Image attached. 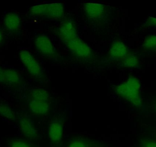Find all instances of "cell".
<instances>
[{"instance_id":"7c38bea8","label":"cell","mask_w":156,"mask_h":147,"mask_svg":"<svg viewBox=\"0 0 156 147\" xmlns=\"http://www.w3.org/2000/svg\"><path fill=\"white\" fill-rule=\"evenodd\" d=\"M99 145L100 144L95 140L77 137L70 140L67 147H99Z\"/></svg>"},{"instance_id":"e0dca14e","label":"cell","mask_w":156,"mask_h":147,"mask_svg":"<svg viewBox=\"0 0 156 147\" xmlns=\"http://www.w3.org/2000/svg\"><path fill=\"white\" fill-rule=\"evenodd\" d=\"M144 46L147 48H154L156 46V36L150 35L144 42Z\"/></svg>"},{"instance_id":"5bb4252c","label":"cell","mask_w":156,"mask_h":147,"mask_svg":"<svg viewBox=\"0 0 156 147\" xmlns=\"http://www.w3.org/2000/svg\"><path fill=\"white\" fill-rule=\"evenodd\" d=\"M0 115L10 120L15 119V114L10 107L5 104H0Z\"/></svg>"},{"instance_id":"9c48e42d","label":"cell","mask_w":156,"mask_h":147,"mask_svg":"<svg viewBox=\"0 0 156 147\" xmlns=\"http://www.w3.org/2000/svg\"><path fill=\"white\" fill-rule=\"evenodd\" d=\"M3 24L8 31L13 32H18L21 27L20 16L15 12L8 13L5 16Z\"/></svg>"},{"instance_id":"5b68a950","label":"cell","mask_w":156,"mask_h":147,"mask_svg":"<svg viewBox=\"0 0 156 147\" xmlns=\"http://www.w3.org/2000/svg\"><path fill=\"white\" fill-rule=\"evenodd\" d=\"M20 59L27 71L35 77H40L43 75L42 67L32 54L26 50H22L19 53Z\"/></svg>"},{"instance_id":"6da1fadb","label":"cell","mask_w":156,"mask_h":147,"mask_svg":"<svg viewBox=\"0 0 156 147\" xmlns=\"http://www.w3.org/2000/svg\"><path fill=\"white\" fill-rule=\"evenodd\" d=\"M58 35L61 42L76 56L82 59L90 57V49L79 37L72 22L67 21L62 24L58 29Z\"/></svg>"},{"instance_id":"52a82bcc","label":"cell","mask_w":156,"mask_h":147,"mask_svg":"<svg viewBox=\"0 0 156 147\" xmlns=\"http://www.w3.org/2000/svg\"><path fill=\"white\" fill-rule=\"evenodd\" d=\"M20 131L23 135L31 139H37L38 133L34 121L27 117H21L19 120Z\"/></svg>"},{"instance_id":"9a60e30c","label":"cell","mask_w":156,"mask_h":147,"mask_svg":"<svg viewBox=\"0 0 156 147\" xmlns=\"http://www.w3.org/2000/svg\"><path fill=\"white\" fill-rule=\"evenodd\" d=\"M123 60L124 65L127 67L135 66L137 63V60L135 56L132 54H127Z\"/></svg>"},{"instance_id":"4fadbf2b","label":"cell","mask_w":156,"mask_h":147,"mask_svg":"<svg viewBox=\"0 0 156 147\" xmlns=\"http://www.w3.org/2000/svg\"><path fill=\"white\" fill-rule=\"evenodd\" d=\"M5 75V83L10 84H19L21 81L20 75L11 69H4Z\"/></svg>"},{"instance_id":"ac0fdd59","label":"cell","mask_w":156,"mask_h":147,"mask_svg":"<svg viewBox=\"0 0 156 147\" xmlns=\"http://www.w3.org/2000/svg\"><path fill=\"white\" fill-rule=\"evenodd\" d=\"M142 147H156V142L153 140H145L143 141Z\"/></svg>"},{"instance_id":"7a4b0ae2","label":"cell","mask_w":156,"mask_h":147,"mask_svg":"<svg viewBox=\"0 0 156 147\" xmlns=\"http://www.w3.org/2000/svg\"><path fill=\"white\" fill-rule=\"evenodd\" d=\"M140 83L135 77L129 78L126 82L119 85L115 89L120 96L127 100L135 106L142 105L140 95Z\"/></svg>"},{"instance_id":"ba28073f","label":"cell","mask_w":156,"mask_h":147,"mask_svg":"<svg viewBox=\"0 0 156 147\" xmlns=\"http://www.w3.org/2000/svg\"><path fill=\"white\" fill-rule=\"evenodd\" d=\"M50 108V99L31 98L29 102V108L34 115H45L49 112Z\"/></svg>"},{"instance_id":"7402d4cb","label":"cell","mask_w":156,"mask_h":147,"mask_svg":"<svg viewBox=\"0 0 156 147\" xmlns=\"http://www.w3.org/2000/svg\"></svg>"},{"instance_id":"2e32d148","label":"cell","mask_w":156,"mask_h":147,"mask_svg":"<svg viewBox=\"0 0 156 147\" xmlns=\"http://www.w3.org/2000/svg\"><path fill=\"white\" fill-rule=\"evenodd\" d=\"M10 147H34L28 142L21 139H12L10 144Z\"/></svg>"},{"instance_id":"d6986e66","label":"cell","mask_w":156,"mask_h":147,"mask_svg":"<svg viewBox=\"0 0 156 147\" xmlns=\"http://www.w3.org/2000/svg\"><path fill=\"white\" fill-rule=\"evenodd\" d=\"M5 83V70L0 67V83Z\"/></svg>"},{"instance_id":"3957f363","label":"cell","mask_w":156,"mask_h":147,"mask_svg":"<svg viewBox=\"0 0 156 147\" xmlns=\"http://www.w3.org/2000/svg\"><path fill=\"white\" fill-rule=\"evenodd\" d=\"M29 13L34 17L57 19L64 15V7L60 3L38 5L30 7Z\"/></svg>"},{"instance_id":"277c9868","label":"cell","mask_w":156,"mask_h":147,"mask_svg":"<svg viewBox=\"0 0 156 147\" xmlns=\"http://www.w3.org/2000/svg\"><path fill=\"white\" fill-rule=\"evenodd\" d=\"M34 43L36 50L43 56L48 58L55 57V49L48 36L44 34L39 35L36 37Z\"/></svg>"},{"instance_id":"8fae6325","label":"cell","mask_w":156,"mask_h":147,"mask_svg":"<svg viewBox=\"0 0 156 147\" xmlns=\"http://www.w3.org/2000/svg\"><path fill=\"white\" fill-rule=\"evenodd\" d=\"M109 55L113 60L123 59L127 55L126 46L122 42L115 41L112 44L109 52Z\"/></svg>"},{"instance_id":"30bf717a","label":"cell","mask_w":156,"mask_h":147,"mask_svg":"<svg viewBox=\"0 0 156 147\" xmlns=\"http://www.w3.org/2000/svg\"><path fill=\"white\" fill-rule=\"evenodd\" d=\"M83 9L87 15L94 19L101 18L105 11L103 5L95 3H87L83 6Z\"/></svg>"},{"instance_id":"ffe728a7","label":"cell","mask_w":156,"mask_h":147,"mask_svg":"<svg viewBox=\"0 0 156 147\" xmlns=\"http://www.w3.org/2000/svg\"><path fill=\"white\" fill-rule=\"evenodd\" d=\"M149 25L153 26H156V18L154 17H150L148 20Z\"/></svg>"},{"instance_id":"44dd1931","label":"cell","mask_w":156,"mask_h":147,"mask_svg":"<svg viewBox=\"0 0 156 147\" xmlns=\"http://www.w3.org/2000/svg\"><path fill=\"white\" fill-rule=\"evenodd\" d=\"M3 39V35L2 34V32H1V30H0V43L2 42Z\"/></svg>"},{"instance_id":"8992f818","label":"cell","mask_w":156,"mask_h":147,"mask_svg":"<svg viewBox=\"0 0 156 147\" xmlns=\"http://www.w3.org/2000/svg\"><path fill=\"white\" fill-rule=\"evenodd\" d=\"M64 118L56 117L52 119L48 127V139L52 144H59L62 141L64 132Z\"/></svg>"}]
</instances>
